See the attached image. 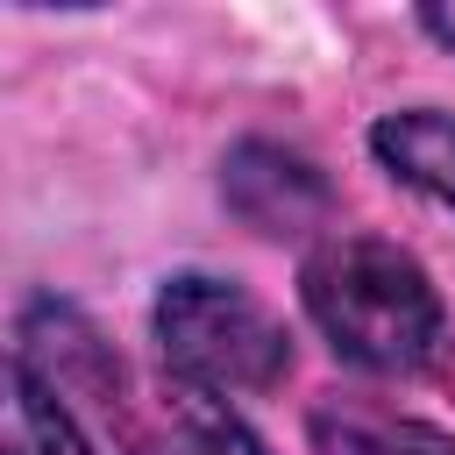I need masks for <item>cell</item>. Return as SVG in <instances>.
<instances>
[{"instance_id":"obj_1","label":"cell","mask_w":455,"mask_h":455,"mask_svg":"<svg viewBox=\"0 0 455 455\" xmlns=\"http://www.w3.org/2000/svg\"><path fill=\"white\" fill-rule=\"evenodd\" d=\"M14 355L36 377H50L64 398H78L121 455H270L228 398L171 370L128 363L71 299L36 291L14 320Z\"/></svg>"},{"instance_id":"obj_2","label":"cell","mask_w":455,"mask_h":455,"mask_svg":"<svg viewBox=\"0 0 455 455\" xmlns=\"http://www.w3.org/2000/svg\"><path fill=\"white\" fill-rule=\"evenodd\" d=\"M299 306L320 327V341L363 377L434 370V355L455 327L427 263L412 249H398L391 235H363V228H334L306 249Z\"/></svg>"},{"instance_id":"obj_3","label":"cell","mask_w":455,"mask_h":455,"mask_svg":"<svg viewBox=\"0 0 455 455\" xmlns=\"http://www.w3.org/2000/svg\"><path fill=\"white\" fill-rule=\"evenodd\" d=\"M149 334L171 377L213 391V398H263L291 377V334L284 320L235 277L178 270L164 277L149 306Z\"/></svg>"},{"instance_id":"obj_4","label":"cell","mask_w":455,"mask_h":455,"mask_svg":"<svg viewBox=\"0 0 455 455\" xmlns=\"http://www.w3.org/2000/svg\"><path fill=\"white\" fill-rule=\"evenodd\" d=\"M220 199L263 242H299V235H313V228L334 220L327 171L313 156L284 149V142H263V135H249V142H235L220 156Z\"/></svg>"},{"instance_id":"obj_5","label":"cell","mask_w":455,"mask_h":455,"mask_svg":"<svg viewBox=\"0 0 455 455\" xmlns=\"http://www.w3.org/2000/svg\"><path fill=\"white\" fill-rule=\"evenodd\" d=\"M306 441H313V455H455L448 427L391 412V405L355 398V391H327L306 412Z\"/></svg>"},{"instance_id":"obj_6","label":"cell","mask_w":455,"mask_h":455,"mask_svg":"<svg viewBox=\"0 0 455 455\" xmlns=\"http://www.w3.org/2000/svg\"><path fill=\"white\" fill-rule=\"evenodd\" d=\"M370 156L398 185H412V192H427L434 206L455 213V114L448 107H391V114H377L370 121Z\"/></svg>"},{"instance_id":"obj_7","label":"cell","mask_w":455,"mask_h":455,"mask_svg":"<svg viewBox=\"0 0 455 455\" xmlns=\"http://www.w3.org/2000/svg\"><path fill=\"white\" fill-rule=\"evenodd\" d=\"M7 455H92V441L71 419V398L21 355H7Z\"/></svg>"},{"instance_id":"obj_8","label":"cell","mask_w":455,"mask_h":455,"mask_svg":"<svg viewBox=\"0 0 455 455\" xmlns=\"http://www.w3.org/2000/svg\"><path fill=\"white\" fill-rule=\"evenodd\" d=\"M412 21H419V28H427V36H434V43L455 57V7H419Z\"/></svg>"},{"instance_id":"obj_9","label":"cell","mask_w":455,"mask_h":455,"mask_svg":"<svg viewBox=\"0 0 455 455\" xmlns=\"http://www.w3.org/2000/svg\"><path fill=\"white\" fill-rule=\"evenodd\" d=\"M434 370H441V384L455 391V327H448V341H441V355H434Z\"/></svg>"}]
</instances>
